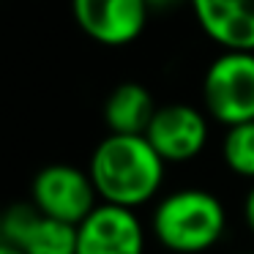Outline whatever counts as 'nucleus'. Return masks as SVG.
<instances>
[{"label":"nucleus","mask_w":254,"mask_h":254,"mask_svg":"<svg viewBox=\"0 0 254 254\" xmlns=\"http://www.w3.org/2000/svg\"><path fill=\"white\" fill-rule=\"evenodd\" d=\"M167 161L145 134H107L93 148L88 175L101 202L137 210L161 191Z\"/></svg>","instance_id":"obj_1"},{"label":"nucleus","mask_w":254,"mask_h":254,"mask_svg":"<svg viewBox=\"0 0 254 254\" xmlns=\"http://www.w3.org/2000/svg\"><path fill=\"white\" fill-rule=\"evenodd\" d=\"M189 8L221 52H254V0H189Z\"/></svg>","instance_id":"obj_9"},{"label":"nucleus","mask_w":254,"mask_h":254,"mask_svg":"<svg viewBox=\"0 0 254 254\" xmlns=\"http://www.w3.org/2000/svg\"><path fill=\"white\" fill-rule=\"evenodd\" d=\"M150 230L159 246L172 254H205L224 238L227 208L208 189L186 186L156 202Z\"/></svg>","instance_id":"obj_2"},{"label":"nucleus","mask_w":254,"mask_h":254,"mask_svg":"<svg viewBox=\"0 0 254 254\" xmlns=\"http://www.w3.org/2000/svg\"><path fill=\"white\" fill-rule=\"evenodd\" d=\"M156 110L159 104L153 93L142 82L128 79L110 90L101 107V115H104V126L110 134H145Z\"/></svg>","instance_id":"obj_10"},{"label":"nucleus","mask_w":254,"mask_h":254,"mask_svg":"<svg viewBox=\"0 0 254 254\" xmlns=\"http://www.w3.org/2000/svg\"><path fill=\"white\" fill-rule=\"evenodd\" d=\"M0 254H22V252H17V249H11V246H3V243H0Z\"/></svg>","instance_id":"obj_14"},{"label":"nucleus","mask_w":254,"mask_h":254,"mask_svg":"<svg viewBox=\"0 0 254 254\" xmlns=\"http://www.w3.org/2000/svg\"><path fill=\"white\" fill-rule=\"evenodd\" d=\"M77 254H145V227L137 210L99 202L77 224Z\"/></svg>","instance_id":"obj_8"},{"label":"nucleus","mask_w":254,"mask_h":254,"mask_svg":"<svg viewBox=\"0 0 254 254\" xmlns=\"http://www.w3.org/2000/svg\"><path fill=\"white\" fill-rule=\"evenodd\" d=\"M202 104L224 128L254 121V52H219L208 63Z\"/></svg>","instance_id":"obj_3"},{"label":"nucleus","mask_w":254,"mask_h":254,"mask_svg":"<svg viewBox=\"0 0 254 254\" xmlns=\"http://www.w3.org/2000/svg\"><path fill=\"white\" fill-rule=\"evenodd\" d=\"M30 202L44 216H52L66 224H82L96 208H99V194L90 181L88 170L74 164H55L41 167L30 183Z\"/></svg>","instance_id":"obj_4"},{"label":"nucleus","mask_w":254,"mask_h":254,"mask_svg":"<svg viewBox=\"0 0 254 254\" xmlns=\"http://www.w3.org/2000/svg\"><path fill=\"white\" fill-rule=\"evenodd\" d=\"M241 254H254V252H241Z\"/></svg>","instance_id":"obj_15"},{"label":"nucleus","mask_w":254,"mask_h":254,"mask_svg":"<svg viewBox=\"0 0 254 254\" xmlns=\"http://www.w3.org/2000/svg\"><path fill=\"white\" fill-rule=\"evenodd\" d=\"M145 139L167 164H186L197 159L210 139V123L202 110L183 101L159 104Z\"/></svg>","instance_id":"obj_6"},{"label":"nucleus","mask_w":254,"mask_h":254,"mask_svg":"<svg viewBox=\"0 0 254 254\" xmlns=\"http://www.w3.org/2000/svg\"><path fill=\"white\" fill-rule=\"evenodd\" d=\"M145 3H148L150 14H167V11H172V8L183 6V3L189 6V0H145Z\"/></svg>","instance_id":"obj_12"},{"label":"nucleus","mask_w":254,"mask_h":254,"mask_svg":"<svg viewBox=\"0 0 254 254\" xmlns=\"http://www.w3.org/2000/svg\"><path fill=\"white\" fill-rule=\"evenodd\" d=\"M221 161L238 178L254 183V121L241 123L224 131L221 139Z\"/></svg>","instance_id":"obj_11"},{"label":"nucleus","mask_w":254,"mask_h":254,"mask_svg":"<svg viewBox=\"0 0 254 254\" xmlns=\"http://www.w3.org/2000/svg\"><path fill=\"white\" fill-rule=\"evenodd\" d=\"M243 221H246L249 232L254 235V183L246 191V197H243Z\"/></svg>","instance_id":"obj_13"},{"label":"nucleus","mask_w":254,"mask_h":254,"mask_svg":"<svg viewBox=\"0 0 254 254\" xmlns=\"http://www.w3.org/2000/svg\"><path fill=\"white\" fill-rule=\"evenodd\" d=\"M0 243L22 254H77V227L44 216L33 202H14L0 221Z\"/></svg>","instance_id":"obj_7"},{"label":"nucleus","mask_w":254,"mask_h":254,"mask_svg":"<svg viewBox=\"0 0 254 254\" xmlns=\"http://www.w3.org/2000/svg\"><path fill=\"white\" fill-rule=\"evenodd\" d=\"M71 14L90 41L121 50L145 33L150 8L145 0H71Z\"/></svg>","instance_id":"obj_5"}]
</instances>
